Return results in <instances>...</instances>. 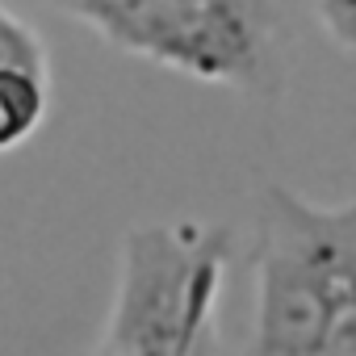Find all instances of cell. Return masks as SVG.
<instances>
[{
	"label": "cell",
	"mask_w": 356,
	"mask_h": 356,
	"mask_svg": "<svg viewBox=\"0 0 356 356\" xmlns=\"http://www.w3.org/2000/svg\"><path fill=\"white\" fill-rule=\"evenodd\" d=\"M260 327L264 356H356V214L281 231Z\"/></svg>",
	"instance_id": "1"
},
{
	"label": "cell",
	"mask_w": 356,
	"mask_h": 356,
	"mask_svg": "<svg viewBox=\"0 0 356 356\" xmlns=\"http://www.w3.org/2000/svg\"><path fill=\"white\" fill-rule=\"evenodd\" d=\"M42 113V88L34 67L0 63V147H13L34 130Z\"/></svg>",
	"instance_id": "2"
},
{
	"label": "cell",
	"mask_w": 356,
	"mask_h": 356,
	"mask_svg": "<svg viewBox=\"0 0 356 356\" xmlns=\"http://www.w3.org/2000/svg\"><path fill=\"white\" fill-rule=\"evenodd\" d=\"M327 13H331L335 34H343V38H352V42H356V0H331Z\"/></svg>",
	"instance_id": "3"
}]
</instances>
